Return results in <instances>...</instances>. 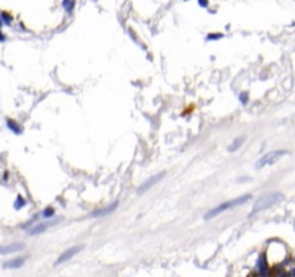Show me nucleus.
Returning <instances> with one entry per match:
<instances>
[{"label":"nucleus","instance_id":"nucleus-1","mask_svg":"<svg viewBox=\"0 0 295 277\" xmlns=\"http://www.w3.org/2000/svg\"><path fill=\"white\" fill-rule=\"evenodd\" d=\"M249 199H250V195H243V196L235 198V199H232V201L223 202V204H220V205H217L216 208H213V209H210L209 212H206V214H204V219L215 218L216 215L222 214V212H224V211H228V209H232V208H235V206H237V205H242V204L248 202Z\"/></svg>","mask_w":295,"mask_h":277},{"label":"nucleus","instance_id":"nucleus-2","mask_svg":"<svg viewBox=\"0 0 295 277\" xmlns=\"http://www.w3.org/2000/svg\"><path fill=\"white\" fill-rule=\"evenodd\" d=\"M282 199V195L281 193H269V195H265V196H261L258 201L255 202L254 209H252V214H258L263 209H268L269 206L275 205L276 202H279Z\"/></svg>","mask_w":295,"mask_h":277},{"label":"nucleus","instance_id":"nucleus-3","mask_svg":"<svg viewBox=\"0 0 295 277\" xmlns=\"http://www.w3.org/2000/svg\"><path fill=\"white\" fill-rule=\"evenodd\" d=\"M288 152L287 150H275V152H269V153H266V155H263L261 157V159L256 162V168L258 169H262L265 168V166H268V165H274L275 162H278L282 156H285Z\"/></svg>","mask_w":295,"mask_h":277},{"label":"nucleus","instance_id":"nucleus-4","mask_svg":"<svg viewBox=\"0 0 295 277\" xmlns=\"http://www.w3.org/2000/svg\"><path fill=\"white\" fill-rule=\"evenodd\" d=\"M163 176H164L163 173H157V175H154V176H151V178H150V179H147V181L144 182V183H143L141 186H140V188H138V193H144V192H146V191H147V189H150V188H151V186H153L154 183H157V182L160 181V179H161Z\"/></svg>","mask_w":295,"mask_h":277},{"label":"nucleus","instance_id":"nucleus-5","mask_svg":"<svg viewBox=\"0 0 295 277\" xmlns=\"http://www.w3.org/2000/svg\"><path fill=\"white\" fill-rule=\"evenodd\" d=\"M81 248L82 247H72V248H69V250H66V251L63 253L62 256L59 257L58 260H56V263L55 264L58 266V264H62V263H65V261H68L69 258H72V257L76 254V253H79L81 251Z\"/></svg>","mask_w":295,"mask_h":277},{"label":"nucleus","instance_id":"nucleus-6","mask_svg":"<svg viewBox=\"0 0 295 277\" xmlns=\"http://www.w3.org/2000/svg\"><path fill=\"white\" fill-rule=\"evenodd\" d=\"M59 219H55V221H46V222L41 224V225H36V227H33L32 230H30L29 234L33 235V234H41V232H43V231H46L49 227H52V225H55V224H58Z\"/></svg>","mask_w":295,"mask_h":277},{"label":"nucleus","instance_id":"nucleus-7","mask_svg":"<svg viewBox=\"0 0 295 277\" xmlns=\"http://www.w3.org/2000/svg\"><path fill=\"white\" fill-rule=\"evenodd\" d=\"M23 248V244H19V243H15V244H10V245H4L2 248V254H10V253H16L19 250Z\"/></svg>","mask_w":295,"mask_h":277},{"label":"nucleus","instance_id":"nucleus-8","mask_svg":"<svg viewBox=\"0 0 295 277\" xmlns=\"http://www.w3.org/2000/svg\"><path fill=\"white\" fill-rule=\"evenodd\" d=\"M117 205L118 204H111V205L108 206V208H102V209H98V211H94L92 212V217H102V215H108V214H111L112 211L117 208Z\"/></svg>","mask_w":295,"mask_h":277},{"label":"nucleus","instance_id":"nucleus-9","mask_svg":"<svg viewBox=\"0 0 295 277\" xmlns=\"http://www.w3.org/2000/svg\"><path fill=\"white\" fill-rule=\"evenodd\" d=\"M23 263H25V258H15V260H10L6 263V267H9V269H17V267H20V266H23Z\"/></svg>","mask_w":295,"mask_h":277},{"label":"nucleus","instance_id":"nucleus-10","mask_svg":"<svg viewBox=\"0 0 295 277\" xmlns=\"http://www.w3.org/2000/svg\"><path fill=\"white\" fill-rule=\"evenodd\" d=\"M7 126H9V129H10V130H13L15 133H16V134H20V133H22V129H19L20 126H19V124H17L15 120H10V118H7Z\"/></svg>","mask_w":295,"mask_h":277},{"label":"nucleus","instance_id":"nucleus-11","mask_svg":"<svg viewBox=\"0 0 295 277\" xmlns=\"http://www.w3.org/2000/svg\"><path fill=\"white\" fill-rule=\"evenodd\" d=\"M242 143H243V137H237V138H235V142L229 146V150L230 152H236L239 147L242 146Z\"/></svg>","mask_w":295,"mask_h":277},{"label":"nucleus","instance_id":"nucleus-12","mask_svg":"<svg viewBox=\"0 0 295 277\" xmlns=\"http://www.w3.org/2000/svg\"><path fill=\"white\" fill-rule=\"evenodd\" d=\"M0 17H2V20H3V25H10V23H12V16H9L7 13L2 12L0 13Z\"/></svg>","mask_w":295,"mask_h":277},{"label":"nucleus","instance_id":"nucleus-13","mask_svg":"<svg viewBox=\"0 0 295 277\" xmlns=\"http://www.w3.org/2000/svg\"><path fill=\"white\" fill-rule=\"evenodd\" d=\"M25 204H26V201L23 199V198H22V196H17L16 202H15V208H16V209H20L22 206H25Z\"/></svg>","mask_w":295,"mask_h":277},{"label":"nucleus","instance_id":"nucleus-14","mask_svg":"<svg viewBox=\"0 0 295 277\" xmlns=\"http://www.w3.org/2000/svg\"><path fill=\"white\" fill-rule=\"evenodd\" d=\"M220 38H223V35L222 33H210V35H207V41H216V39H220Z\"/></svg>","mask_w":295,"mask_h":277},{"label":"nucleus","instance_id":"nucleus-15","mask_svg":"<svg viewBox=\"0 0 295 277\" xmlns=\"http://www.w3.org/2000/svg\"><path fill=\"white\" fill-rule=\"evenodd\" d=\"M53 212H55V211L52 209V208H48V209L43 211V217H45V218H50V217L53 215Z\"/></svg>","mask_w":295,"mask_h":277},{"label":"nucleus","instance_id":"nucleus-16","mask_svg":"<svg viewBox=\"0 0 295 277\" xmlns=\"http://www.w3.org/2000/svg\"><path fill=\"white\" fill-rule=\"evenodd\" d=\"M74 2H63V7H65V9H66V10H68V12H69V10H71V9L72 7H74Z\"/></svg>","mask_w":295,"mask_h":277},{"label":"nucleus","instance_id":"nucleus-17","mask_svg":"<svg viewBox=\"0 0 295 277\" xmlns=\"http://www.w3.org/2000/svg\"><path fill=\"white\" fill-rule=\"evenodd\" d=\"M241 101L242 103H246V101H248V94H246V92L241 95Z\"/></svg>","mask_w":295,"mask_h":277},{"label":"nucleus","instance_id":"nucleus-18","mask_svg":"<svg viewBox=\"0 0 295 277\" xmlns=\"http://www.w3.org/2000/svg\"><path fill=\"white\" fill-rule=\"evenodd\" d=\"M199 4H200V6H202V7H207V2H203V0H202V2H199Z\"/></svg>","mask_w":295,"mask_h":277}]
</instances>
